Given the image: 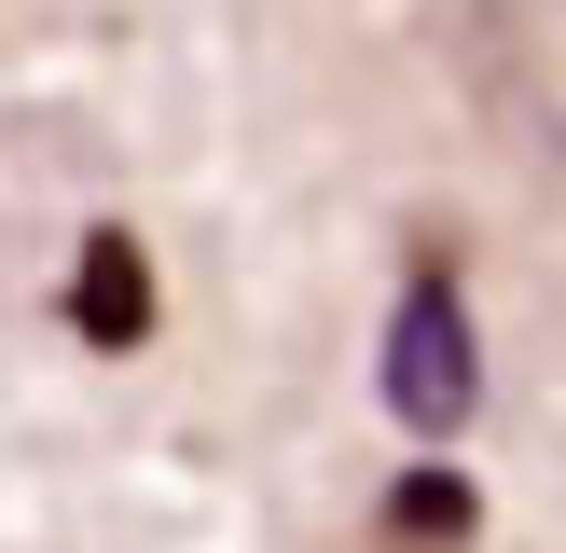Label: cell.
Here are the masks:
<instances>
[{"label":"cell","mask_w":566,"mask_h":553,"mask_svg":"<svg viewBox=\"0 0 566 553\" xmlns=\"http://www.w3.org/2000/svg\"><path fill=\"white\" fill-rule=\"evenodd\" d=\"M387 415L429 429V442L484 415V346H470V291H457L442 249L401 276V319H387Z\"/></svg>","instance_id":"1"},{"label":"cell","mask_w":566,"mask_h":553,"mask_svg":"<svg viewBox=\"0 0 566 553\" xmlns=\"http://www.w3.org/2000/svg\"><path fill=\"white\" fill-rule=\"evenodd\" d=\"M70 332L83 346H153V249H138V221H83L70 249Z\"/></svg>","instance_id":"2"},{"label":"cell","mask_w":566,"mask_h":553,"mask_svg":"<svg viewBox=\"0 0 566 553\" xmlns=\"http://www.w3.org/2000/svg\"><path fill=\"white\" fill-rule=\"evenodd\" d=\"M470 512H484V498H470L457 470H401V484H387V540H401V553H457Z\"/></svg>","instance_id":"3"}]
</instances>
